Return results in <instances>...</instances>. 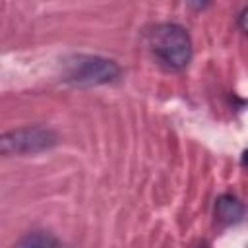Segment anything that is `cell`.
Here are the masks:
<instances>
[{
    "label": "cell",
    "mask_w": 248,
    "mask_h": 248,
    "mask_svg": "<svg viewBox=\"0 0 248 248\" xmlns=\"http://www.w3.org/2000/svg\"><path fill=\"white\" fill-rule=\"evenodd\" d=\"M215 217L221 225H234L244 217V205L238 198L223 194L215 200Z\"/></svg>",
    "instance_id": "cell-4"
},
{
    "label": "cell",
    "mask_w": 248,
    "mask_h": 248,
    "mask_svg": "<svg viewBox=\"0 0 248 248\" xmlns=\"http://www.w3.org/2000/svg\"><path fill=\"white\" fill-rule=\"evenodd\" d=\"M118 74H120V68L114 60L101 58V56H89V54H78L66 60L64 79L78 83V85H97V83H108L116 79Z\"/></svg>",
    "instance_id": "cell-2"
},
{
    "label": "cell",
    "mask_w": 248,
    "mask_h": 248,
    "mask_svg": "<svg viewBox=\"0 0 248 248\" xmlns=\"http://www.w3.org/2000/svg\"><path fill=\"white\" fill-rule=\"evenodd\" d=\"M238 25H240V29L248 35V6H244V10L240 12V16H238Z\"/></svg>",
    "instance_id": "cell-6"
},
{
    "label": "cell",
    "mask_w": 248,
    "mask_h": 248,
    "mask_svg": "<svg viewBox=\"0 0 248 248\" xmlns=\"http://www.w3.org/2000/svg\"><path fill=\"white\" fill-rule=\"evenodd\" d=\"M194 10H203V8H207L209 4H211V0H186Z\"/></svg>",
    "instance_id": "cell-7"
},
{
    "label": "cell",
    "mask_w": 248,
    "mask_h": 248,
    "mask_svg": "<svg viewBox=\"0 0 248 248\" xmlns=\"http://www.w3.org/2000/svg\"><path fill=\"white\" fill-rule=\"evenodd\" d=\"M147 45L153 56L169 70H182L192 58V41L178 23H159L147 33Z\"/></svg>",
    "instance_id": "cell-1"
},
{
    "label": "cell",
    "mask_w": 248,
    "mask_h": 248,
    "mask_svg": "<svg viewBox=\"0 0 248 248\" xmlns=\"http://www.w3.org/2000/svg\"><path fill=\"white\" fill-rule=\"evenodd\" d=\"M19 244L21 246H54V244H58V240L50 238V236H41V232H33L27 238H23Z\"/></svg>",
    "instance_id": "cell-5"
},
{
    "label": "cell",
    "mask_w": 248,
    "mask_h": 248,
    "mask_svg": "<svg viewBox=\"0 0 248 248\" xmlns=\"http://www.w3.org/2000/svg\"><path fill=\"white\" fill-rule=\"evenodd\" d=\"M240 161H242V165H246V167H248V149L242 153V159H240Z\"/></svg>",
    "instance_id": "cell-8"
},
{
    "label": "cell",
    "mask_w": 248,
    "mask_h": 248,
    "mask_svg": "<svg viewBox=\"0 0 248 248\" xmlns=\"http://www.w3.org/2000/svg\"><path fill=\"white\" fill-rule=\"evenodd\" d=\"M56 141L58 138L52 130L43 128V126H27V128H19V130L4 134L0 140V147L4 155L37 153V151L50 149L52 145H56Z\"/></svg>",
    "instance_id": "cell-3"
}]
</instances>
